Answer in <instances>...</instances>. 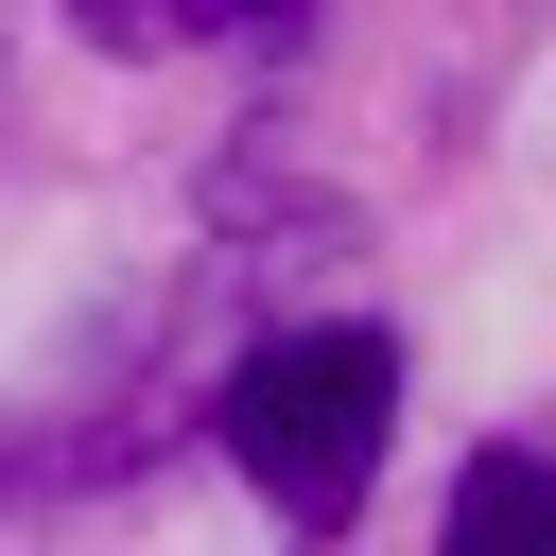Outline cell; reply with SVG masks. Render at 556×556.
<instances>
[{"mask_svg": "<svg viewBox=\"0 0 556 556\" xmlns=\"http://www.w3.org/2000/svg\"><path fill=\"white\" fill-rule=\"evenodd\" d=\"M434 556H556V452H469Z\"/></svg>", "mask_w": 556, "mask_h": 556, "instance_id": "2", "label": "cell"}, {"mask_svg": "<svg viewBox=\"0 0 556 556\" xmlns=\"http://www.w3.org/2000/svg\"><path fill=\"white\" fill-rule=\"evenodd\" d=\"M382 434H400V348H382V330H278V348H243V382H226V452H243V486H261L295 539H330V521L382 486Z\"/></svg>", "mask_w": 556, "mask_h": 556, "instance_id": "1", "label": "cell"}, {"mask_svg": "<svg viewBox=\"0 0 556 556\" xmlns=\"http://www.w3.org/2000/svg\"><path fill=\"white\" fill-rule=\"evenodd\" d=\"M313 0H70L87 52H208V35H295Z\"/></svg>", "mask_w": 556, "mask_h": 556, "instance_id": "3", "label": "cell"}]
</instances>
